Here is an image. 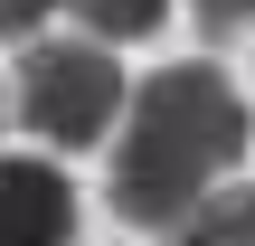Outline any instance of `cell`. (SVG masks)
<instances>
[{
    "label": "cell",
    "instance_id": "cell-2",
    "mask_svg": "<svg viewBox=\"0 0 255 246\" xmlns=\"http://www.w3.org/2000/svg\"><path fill=\"white\" fill-rule=\"evenodd\" d=\"M132 114L123 66L104 57V38H28L19 47V123L47 152H85Z\"/></svg>",
    "mask_w": 255,
    "mask_h": 246
},
{
    "label": "cell",
    "instance_id": "cell-6",
    "mask_svg": "<svg viewBox=\"0 0 255 246\" xmlns=\"http://www.w3.org/2000/svg\"><path fill=\"white\" fill-rule=\"evenodd\" d=\"M189 9H199V38H208V47H227V38L255 28V0H189Z\"/></svg>",
    "mask_w": 255,
    "mask_h": 246
},
{
    "label": "cell",
    "instance_id": "cell-3",
    "mask_svg": "<svg viewBox=\"0 0 255 246\" xmlns=\"http://www.w3.org/2000/svg\"><path fill=\"white\" fill-rule=\"evenodd\" d=\"M0 246H76V190L38 152H0Z\"/></svg>",
    "mask_w": 255,
    "mask_h": 246
},
{
    "label": "cell",
    "instance_id": "cell-1",
    "mask_svg": "<svg viewBox=\"0 0 255 246\" xmlns=\"http://www.w3.org/2000/svg\"><path fill=\"white\" fill-rule=\"evenodd\" d=\"M237 152H246V95L199 57L189 66H151V85H132V123L114 142L104 209L123 228L180 237V218L237 171Z\"/></svg>",
    "mask_w": 255,
    "mask_h": 246
},
{
    "label": "cell",
    "instance_id": "cell-4",
    "mask_svg": "<svg viewBox=\"0 0 255 246\" xmlns=\"http://www.w3.org/2000/svg\"><path fill=\"white\" fill-rule=\"evenodd\" d=\"M170 246H255V190H227V180H218V190L180 218Z\"/></svg>",
    "mask_w": 255,
    "mask_h": 246
},
{
    "label": "cell",
    "instance_id": "cell-7",
    "mask_svg": "<svg viewBox=\"0 0 255 246\" xmlns=\"http://www.w3.org/2000/svg\"><path fill=\"white\" fill-rule=\"evenodd\" d=\"M47 9H57V0H0V38H19V47H28V38L47 28Z\"/></svg>",
    "mask_w": 255,
    "mask_h": 246
},
{
    "label": "cell",
    "instance_id": "cell-5",
    "mask_svg": "<svg viewBox=\"0 0 255 246\" xmlns=\"http://www.w3.org/2000/svg\"><path fill=\"white\" fill-rule=\"evenodd\" d=\"M66 9H76V28H85V38H104V47L151 38V28L170 19V0H66Z\"/></svg>",
    "mask_w": 255,
    "mask_h": 246
}]
</instances>
